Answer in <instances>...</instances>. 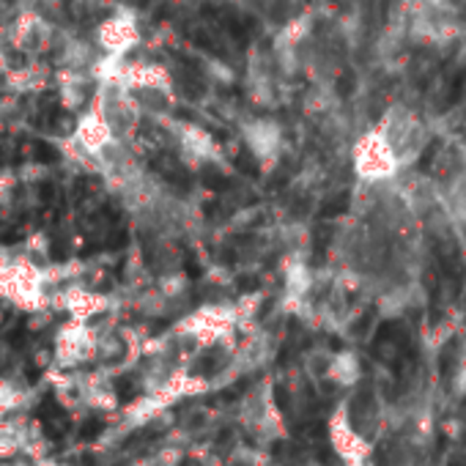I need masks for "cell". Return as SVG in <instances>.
<instances>
[{
    "instance_id": "8",
    "label": "cell",
    "mask_w": 466,
    "mask_h": 466,
    "mask_svg": "<svg viewBox=\"0 0 466 466\" xmlns=\"http://www.w3.org/2000/svg\"><path fill=\"white\" fill-rule=\"evenodd\" d=\"M63 305L71 319L90 321L93 316H100L110 308V300L105 294H97L82 286H69V289H63Z\"/></svg>"
},
{
    "instance_id": "13",
    "label": "cell",
    "mask_w": 466,
    "mask_h": 466,
    "mask_svg": "<svg viewBox=\"0 0 466 466\" xmlns=\"http://www.w3.org/2000/svg\"><path fill=\"white\" fill-rule=\"evenodd\" d=\"M184 286H186V283H184L181 274H167V277L159 280V289H157V291H159L165 300H173V297H178V294L184 291Z\"/></svg>"
},
{
    "instance_id": "16",
    "label": "cell",
    "mask_w": 466,
    "mask_h": 466,
    "mask_svg": "<svg viewBox=\"0 0 466 466\" xmlns=\"http://www.w3.org/2000/svg\"><path fill=\"white\" fill-rule=\"evenodd\" d=\"M36 466H58V463H52V461H50V458H44V461H39V463H36Z\"/></svg>"
},
{
    "instance_id": "12",
    "label": "cell",
    "mask_w": 466,
    "mask_h": 466,
    "mask_svg": "<svg viewBox=\"0 0 466 466\" xmlns=\"http://www.w3.org/2000/svg\"><path fill=\"white\" fill-rule=\"evenodd\" d=\"M17 184H20V173H14V170H4V173H0V206L12 204Z\"/></svg>"
},
{
    "instance_id": "11",
    "label": "cell",
    "mask_w": 466,
    "mask_h": 466,
    "mask_svg": "<svg viewBox=\"0 0 466 466\" xmlns=\"http://www.w3.org/2000/svg\"><path fill=\"white\" fill-rule=\"evenodd\" d=\"M308 33H310V20L308 17H300V20L289 23V28H283V33H280V44L297 47L300 42H305Z\"/></svg>"
},
{
    "instance_id": "3",
    "label": "cell",
    "mask_w": 466,
    "mask_h": 466,
    "mask_svg": "<svg viewBox=\"0 0 466 466\" xmlns=\"http://www.w3.org/2000/svg\"><path fill=\"white\" fill-rule=\"evenodd\" d=\"M239 324V313L231 305H206L201 310H195L193 316H186L176 332L184 338H193L201 346H212L217 340H223L225 335L233 332V327Z\"/></svg>"
},
{
    "instance_id": "9",
    "label": "cell",
    "mask_w": 466,
    "mask_h": 466,
    "mask_svg": "<svg viewBox=\"0 0 466 466\" xmlns=\"http://www.w3.org/2000/svg\"><path fill=\"white\" fill-rule=\"evenodd\" d=\"M178 143H181V154L193 162H206V159H214V154H217L214 135L198 124H184Z\"/></svg>"
},
{
    "instance_id": "15",
    "label": "cell",
    "mask_w": 466,
    "mask_h": 466,
    "mask_svg": "<svg viewBox=\"0 0 466 466\" xmlns=\"http://www.w3.org/2000/svg\"><path fill=\"white\" fill-rule=\"evenodd\" d=\"M181 447H165L157 452V466H178L181 463Z\"/></svg>"
},
{
    "instance_id": "5",
    "label": "cell",
    "mask_w": 466,
    "mask_h": 466,
    "mask_svg": "<svg viewBox=\"0 0 466 466\" xmlns=\"http://www.w3.org/2000/svg\"><path fill=\"white\" fill-rule=\"evenodd\" d=\"M74 140L90 154V157H100L108 146L116 143V132L110 127V121L105 119V113L93 105L88 113H82L74 124Z\"/></svg>"
},
{
    "instance_id": "4",
    "label": "cell",
    "mask_w": 466,
    "mask_h": 466,
    "mask_svg": "<svg viewBox=\"0 0 466 466\" xmlns=\"http://www.w3.org/2000/svg\"><path fill=\"white\" fill-rule=\"evenodd\" d=\"M329 442L335 444V450L346 466H365L370 461V444L354 428V420L346 406H340L329 420Z\"/></svg>"
},
{
    "instance_id": "1",
    "label": "cell",
    "mask_w": 466,
    "mask_h": 466,
    "mask_svg": "<svg viewBox=\"0 0 466 466\" xmlns=\"http://www.w3.org/2000/svg\"><path fill=\"white\" fill-rule=\"evenodd\" d=\"M351 159L354 173L365 181H387L401 170V154L382 129H367L365 135H359Z\"/></svg>"
},
{
    "instance_id": "7",
    "label": "cell",
    "mask_w": 466,
    "mask_h": 466,
    "mask_svg": "<svg viewBox=\"0 0 466 466\" xmlns=\"http://www.w3.org/2000/svg\"><path fill=\"white\" fill-rule=\"evenodd\" d=\"M244 143L261 162H266V159H274L280 154L283 132H280V127L274 121L261 119V121H252L244 127Z\"/></svg>"
},
{
    "instance_id": "2",
    "label": "cell",
    "mask_w": 466,
    "mask_h": 466,
    "mask_svg": "<svg viewBox=\"0 0 466 466\" xmlns=\"http://www.w3.org/2000/svg\"><path fill=\"white\" fill-rule=\"evenodd\" d=\"M97 354H100V332L93 329L88 321H80V319L69 316V321H63L58 327L55 351H52L55 367L71 370V367H77L82 362L97 359Z\"/></svg>"
},
{
    "instance_id": "10",
    "label": "cell",
    "mask_w": 466,
    "mask_h": 466,
    "mask_svg": "<svg viewBox=\"0 0 466 466\" xmlns=\"http://www.w3.org/2000/svg\"><path fill=\"white\" fill-rule=\"evenodd\" d=\"M327 376L340 387H354L359 379V359L354 351H338L327 362Z\"/></svg>"
},
{
    "instance_id": "17",
    "label": "cell",
    "mask_w": 466,
    "mask_h": 466,
    "mask_svg": "<svg viewBox=\"0 0 466 466\" xmlns=\"http://www.w3.org/2000/svg\"><path fill=\"white\" fill-rule=\"evenodd\" d=\"M6 414H9V412H6V406H4V404H0V420H4Z\"/></svg>"
},
{
    "instance_id": "6",
    "label": "cell",
    "mask_w": 466,
    "mask_h": 466,
    "mask_svg": "<svg viewBox=\"0 0 466 466\" xmlns=\"http://www.w3.org/2000/svg\"><path fill=\"white\" fill-rule=\"evenodd\" d=\"M97 39H100V47L110 55H127L138 42H140V31H138V23L135 17L129 14H116L110 20H105L97 31Z\"/></svg>"
},
{
    "instance_id": "14",
    "label": "cell",
    "mask_w": 466,
    "mask_h": 466,
    "mask_svg": "<svg viewBox=\"0 0 466 466\" xmlns=\"http://www.w3.org/2000/svg\"><path fill=\"white\" fill-rule=\"evenodd\" d=\"M17 173H20V181H25V184H39L47 178V167L42 162H25Z\"/></svg>"
}]
</instances>
